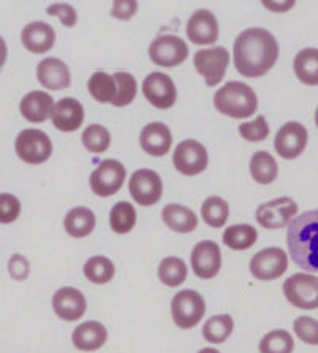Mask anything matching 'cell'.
<instances>
[{
	"label": "cell",
	"instance_id": "1",
	"mask_svg": "<svg viewBox=\"0 0 318 353\" xmlns=\"http://www.w3.org/2000/svg\"><path fill=\"white\" fill-rule=\"evenodd\" d=\"M277 58V40L266 29H247L234 41V65L239 74L248 79L268 74Z\"/></svg>",
	"mask_w": 318,
	"mask_h": 353
},
{
	"label": "cell",
	"instance_id": "2",
	"mask_svg": "<svg viewBox=\"0 0 318 353\" xmlns=\"http://www.w3.org/2000/svg\"><path fill=\"white\" fill-rule=\"evenodd\" d=\"M290 256L307 272H318V210L304 212L288 225Z\"/></svg>",
	"mask_w": 318,
	"mask_h": 353
},
{
	"label": "cell",
	"instance_id": "3",
	"mask_svg": "<svg viewBox=\"0 0 318 353\" xmlns=\"http://www.w3.org/2000/svg\"><path fill=\"white\" fill-rule=\"evenodd\" d=\"M217 110L236 119L252 117L258 108V97L248 85L242 81H228L213 97Z\"/></svg>",
	"mask_w": 318,
	"mask_h": 353
},
{
	"label": "cell",
	"instance_id": "4",
	"mask_svg": "<svg viewBox=\"0 0 318 353\" xmlns=\"http://www.w3.org/2000/svg\"><path fill=\"white\" fill-rule=\"evenodd\" d=\"M172 319L179 328L190 330L202 320L206 314V301L195 290H183L172 299Z\"/></svg>",
	"mask_w": 318,
	"mask_h": 353
},
{
	"label": "cell",
	"instance_id": "5",
	"mask_svg": "<svg viewBox=\"0 0 318 353\" xmlns=\"http://www.w3.org/2000/svg\"><path fill=\"white\" fill-rule=\"evenodd\" d=\"M284 293L290 304L304 310L318 309V277L295 274L285 280Z\"/></svg>",
	"mask_w": 318,
	"mask_h": 353
},
{
	"label": "cell",
	"instance_id": "6",
	"mask_svg": "<svg viewBox=\"0 0 318 353\" xmlns=\"http://www.w3.org/2000/svg\"><path fill=\"white\" fill-rule=\"evenodd\" d=\"M19 159H23L28 164H40L53 153V143L50 137L43 131L39 129H24L19 132L14 142Z\"/></svg>",
	"mask_w": 318,
	"mask_h": 353
},
{
	"label": "cell",
	"instance_id": "7",
	"mask_svg": "<svg viewBox=\"0 0 318 353\" xmlns=\"http://www.w3.org/2000/svg\"><path fill=\"white\" fill-rule=\"evenodd\" d=\"M126 180V169L117 159H106L97 165L90 176V185L94 194L108 197L117 194Z\"/></svg>",
	"mask_w": 318,
	"mask_h": 353
},
{
	"label": "cell",
	"instance_id": "8",
	"mask_svg": "<svg viewBox=\"0 0 318 353\" xmlns=\"http://www.w3.org/2000/svg\"><path fill=\"white\" fill-rule=\"evenodd\" d=\"M229 65V53L223 46L199 50L195 54V67L197 74L206 79L207 86H217L223 80Z\"/></svg>",
	"mask_w": 318,
	"mask_h": 353
},
{
	"label": "cell",
	"instance_id": "9",
	"mask_svg": "<svg viewBox=\"0 0 318 353\" xmlns=\"http://www.w3.org/2000/svg\"><path fill=\"white\" fill-rule=\"evenodd\" d=\"M148 54L156 65L175 67L186 61L190 48L183 40L175 35H159L158 39L151 41Z\"/></svg>",
	"mask_w": 318,
	"mask_h": 353
},
{
	"label": "cell",
	"instance_id": "10",
	"mask_svg": "<svg viewBox=\"0 0 318 353\" xmlns=\"http://www.w3.org/2000/svg\"><path fill=\"white\" fill-rule=\"evenodd\" d=\"M288 269L286 253L279 247H269L258 252L250 261V272L258 280H275L281 277Z\"/></svg>",
	"mask_w": 318,
	"mask_h": 353
},
{
	"label": "cell",
	"instance_id": "11",
	"mask_svg": "<svg viewBox=\"0 0 318 353\" xmlns=\"http://www.w3.org/2000/svg\"><path fill=\"white\" fill-rule=\"evenodd\" d=\"M129 193L140 205H155L163 196L161 176L150 169H139L129 180Z\"/></svg>",
	"mask_w": 318,
	"mask_h": 353
},
{
	"label": "cell",
	"instance_id": "12",
	"mask_svg": "<svg viewBox=\"0 0 318 353\" xmlns=\"http://www.w3.org/2000/svg\"><path fill=\"white\" fill-rule=\"evenodd\" d=\"M208 164L207 150L196 140H183L177 145L174 152L175 169L183 175H197L204 172Z\"/></svg>",
	"mask_w": 318,
	"mask_h": 353
},
{
	"label": "cell",
	"instance_id": "13",
	"mask_svg": "<svg viewBox=\"0 0 318 353\" xmlns=\"http://www.w3.org/2000/svg\"><path fill=\"white\" fill-rule=\"evenodd\" d=\"M298 214V205L290 197L264 202L257 209V221L268 230H280L290 225L291 218Z\"/></svg>",
	"mask_w": 318,
	"mask_h": 353
},
{
	"label": "cell",
	"instance_id": "14",
	"mask_svg": "<svg viewBox=\"0 0 318 353\" xmlns=\"http://www.w3.org/2000/svg\"><path fill=\"white\" fill-rule=\"evenodd\" d=\"M142 91L151 105L161 108V110H168L177 101L174 81L169 75L161 74V72H153L147 75V79L143 80Z\"/></svg>",
	"mask_w": 318,
	"mask_h": 353
},
{
	"label": "cell",
	"instance_id": "15",
	"mask_svg": "<svg viewBox=\"0 0 318 353\" xmlns=\"http://www.w3.org/2000/svg\"><path fill=\"white\" fill-rule=\"evenodd\" d=\"M309 134L302 124L296 121H288L279 129L275 136V150L281 158L295 159L304 152Z\"/></svg>",
	"mask_w": 318,
	"mask_h": 353
},
{
	"label": "cell",
	"instance_id": "16",
	"mask_svg": "<svg viewBox=\"0 0 318 353\" xmlns=\"http://www.w3.org/2000/svg\"><path fill=\"white\" fill-rule=\"evenodd\" d=\"M191 266L197 277H215L221 269V252L218 243L213 241H202L197 243L191 253Z\"/></svg>",
	"mask_w": 318,
	"mask_h": 353
},
{
	"label": "cell",
	"instance_id": "17",
	"mask_svg": "<svg viewBox=\"0 0 318 353\" xmlns=\"http://www.w3.org/2000/svg\"><path fill=\"white\" fill-rule=\"evenodd\" d=\"M186 35L196 45H212L218 40V21L210 10L201 8L191 14Z\"/></svg>",
	"mask_w": 318,
	"mask_h": 353
},
{
	"label": "cell",
	"instance_id": "18",
	"mask_svg": "<svg viewBox=\"0 0 318 353\" xmlns=\"http://www.w3.org/2000/svg\"><path fill=\"white\" fill-rule=\"evenodd\" d=\"M53 309L59 319L66 321L80 320L86 312V299L80 290L64 287L53 296Z\"/></svg>",
	"mask_w": 318,
	"mask_h": 353
},
{
	"label": "cell",
	"instance_id": "19",
	"mask_svg": "<svg viewBox=\"0 0 318 353\" xmlns=\"http://www.w3.org/2000/svg\"><path fill=\"white\" fill-rule=\"evenodd\" d=\"M83 119H85L83 105L77 99L72 97H64L57 101L54 110L51 113V121H53L54 128L62 132H74L80 129Z\"/></svg>",
	"mask_w": 318,
	"mask_h": 353
},
{
	"label": "cell",
	"instance_id": "20",
	"mask_svg": "<svg viewBox=\"0 0 318 353\" xmlns=\"http://www.w3.org/2000/svg\"><path fill=\"white\" fill-rule=\"evenodd\" d=\"M37 79L50 91H61L70 86L69 67L56 58H45L39 62Z\"/></svg>",
	"mask_w": 318,
	"mask_h": 353
},
{
	"label": "cell",
	"instance_id": "21",
	"mask_svg": "<svg viewBox=\"0 0 318 353\" xmlns=\"http://www.w3.org/2000/svg\"><path fill=\"white\" fill-rule=\"evenodd\" d=\"M56 103L45 91H32L21 99L19 112L30 123H43L51 117Z\"/></svg>",
	"mask_w": 318,
	"mask_h": 353
},
{
	"label": "cell",
	"instance_id": "22",
	"mask_svg": "<svg viewBox=\"0 0 318 353\" xmlns=\"http://www.w3.org/2000/svg\"><path fill=\"white\" fill-rule=\"evenodd\" d=\"M56 40V32L50 24L41 23V21H35L26 26L21 32V41L29 51L35 54L46 53L53 48Z\"/></svg>",
	"mask_w": 318,
	"mask_h": 353
},
{
	"label": "cell",
	"instance_id": "23",
	"mask_svg": "<svg viewBox=\"0 0 318 353\" xmlns=\"http://www.w3.org/2000/svg\"><path fill=\"white\" fill-rule=\"evenodd\" d=\"M140 145L151 157H164L172 145L170 129L163 123H150L140 132Z\"/></svg>",
	"mask_w": 318,
	"mask_h": 353
},
{
	"label": "cell",
	"instance_id": "24",
	"mask_svg": "<svg viewBox=\"0 0 318 353\" xmlns=\"http://www.w3.org/2000/svg\"><path fill=\"white\" fill-rule=\"evenodd\" d=\"M106 326L99 321H85L72 333V342L78 350L94 352L107 342Z\"/></svg>",
	"mask_w": 318,
	"mask_h": 353
},
{
	"label": "cell",
	"instance_id": "25",
	"mask_svg": "<svg viewBox=\"0 0 318 353\" xmlns=\"http://www.w3.org/2000/svg\"><path fill=\"white\" fill-rule=\"evenodd\" d=\"M163 221L172 231L191 232L197 226V216L191 209L180 204H169L163 209Z\"/></svg>",
	"mask_w": 318,
	"mask_h": 353
},
{
	"label": "cell",
	"instance_id": "26",
	"mask_svg": "<svg viewBox=\"0 0 318 353\" xmlns=\"http://www.w3.org/2000/svg\"><path fill=\"white\" fill-rule=\"evenodd\" d=\"M96 226V215L88 207H75L66 215L64 228L67 234L75 239L90 236Z\"/></svg>",
	"mask_w": 318,
	"mask_h": 353
},
{
	"label": "cell",
	"instance_id": "27",
	"mask_svg": "<svg viewBox=\"0 0 318 353\" xmlns=\"http://www.w3.org/2000/svg\"><path fill=\"white\" fill-rule=\"evenodd\" d=\"M295 74L299 81L309 86H318V50L304 48L295 58Z\"/></svg>",
	"mask_w": 318,
	"mask_h": 353
},
{
	"label": "cell",
	"instance_id": "28",
	"mask_svg": "<svg viewBox=\"0 0 318 353\" xmlns=\"http://www.w3.org/2000/svg\"><path fill=\"white\" fill-rule=\"evenodd\" d=\"M250 172L258 183L269 185L277 179L279 165L268 152H257L250 161Z\"/></svg>",
	"mask_w": 318,
	"mask_h": 353
},
{
	"label": "cell",
	"instance_id": "29",
	"mask_svg": "<svg viewBox=\"0 0 318 353\" xmlns=\"http://www.w3.org/2000/svg\"><path fill=\"white\" fill-rule=\"evenodd\" d=\"M258 239V231L250 225H234L226 228L223 243L231 250H247L253 247Z\"/></svg>",
	"mask_w": 318,
	"mask_h": 353
},
{
	"label": "cell",
	"instance_id": "30",
	"mask_svg": "<svg viewBox=\"0 0 318 353\" xmlns=\"http://www.w3.org/2000/svg\"><path fill=\"white\" fill-rule=\"evenodd\" d=\"M88 90L90 94L96 99L97 102L113 103L118 94V86L113 77H110L106 72H96L88 81Z\"/></svg>",
	"mask_w": 318,
	"mask_h": 353
},
{
	"label": "cell",
	"instance_id": "31",
	"mask_svg": "<svg viewBox=\"0 0 318 353\" xmlns=\"http://www.w3.org/2000/svg\"><path fill=\"white\" fill-rule=\"evenodd\" d=\"M159 280L168 287H180L188 277V268L183 259L177 256H168L164 258L159 264L158 269Z\"/></svg>",
	"mask_w": 318,
	"mask_h": 353
},
{
	"label": "cell",
	"instance_id": "32",
	"mask_svg": "<svg viewBox=\"0 0 318 353\" xmlns=\"http://www.w3.org/2000/svg\"><path fill=\"white\" fill-rule=\"evenodd\" d=\"M234 330V320L231 315H215L210 316L206 321L204 328H202V336L208 342L213 344H221L225 342L229 336H231Z\"/></svg>",
	"mask_w": 318,
	"mask_h": 353
},
{
	"label": "cell",
	"instance_id": "33",
	"mask_svg": "<svg viewBox=\"0 0 318 353\" xmlns=\"http://www.w3.org/2000/svg\"><path fill=\"white\" fill-rule=\"evenodd\" d=\"M137 221V212L129 202H118L112 207L110 212V226L118 234H128L135 226Z\"/></svg>",
	"mask_w": 318,
	"mask_h": 353
},
{
	"label": "cell",
	"instance_id": "34",
	"mask_svg": "<svg viewBox=\"0 0 318 353\" xmlns=\"http://www.w3.org/2000/svg\"><path fill=\"white\" fill-rule=\"evenodd\" d=\"M202 218L208 226L212 228H223L226 225L229 216V207L228 202L223 201L218 196H210L204 201L201 209Z\"/></svg>",
	"mask_w": 318,
	"mask_h": 353
},
{
	"label": "cell",
	"instance_id": "35",
	"mask_svg": "<svg viewBox=\"0 0 318 353\" xmlns=\"http://www.w3.org/2000/svg\"><path fill=\"white\" fill-rule=\"evenodd\" d=\"M83 272H85V277L90 282L103 285L113 279L115 266L110 259L106 256H92L86 261Z\"/></svg>",
	"mask_w": 318,
	"mask_h": 353
},
{
	"label": "cell",
	"instance_id": "36",
	"mask_svg": "<svg viewBox=\"0 0 318 353\" xmlns=\"http://www.w3.org/2000/svg\"><path fill=\"white\" fill-rule=\"evenodd\" d=\"M295 350V341L288 331L274 330L259 342V353H291Z\"/></svg>",
	"mask_w": 318,
	"mask_h": 353
},
{
	"label": "cell",
	"instance_id": "37",
	"mask_svg": "<svg viewBox=\"0 0 318 353\" xmlns=\"http://www.w3.org/2000/svg\"><path fill=\"white\" fill-rule=\"evenodd\" d=\"M110 132L101 124H90L83 131L81 142L91 153H103L110 147Z\"/></svg>",
	"mask_w": 318,
	"mask_h": 353
},
{
	"label": "cell",
	"instance_id": "38",
	"mask_svg": "<svg viewBox=\"0 0 318 353\" xmlns=\"http://www.w3.org/2000/svg\"><path fill=\"white\" fill-rule=\"evenodd\" d=\"M115 81H117L118 86V94L117 99L113 101L115 107H126L131 103L135 96H137V81H135L131 74H126V72H117L113 75Z\"/></svg>",
	"mask_w": 318,
	"mask_h": 353
},
{
	"label": "cell",
	"instance_id": "39",
	"mask_svg": "<svg viewBox=\"0 0 318 353\" xmlns=\"http://www.w3.org/2000/svg\"><path fill=\"white\" fill-rule=\"evenodd\" d=\"M295 333L302 342L309 345H318V320L312 316H299L295 320Z\"/></svg>",
	"mask_w": 318,
	"mask_h": 353
},
{
	"label": "cell",
	"instance_id": "40",
	"mask_svg": "<svg viewBox=\"0 0 318 353\" xmlns=\"http://www.w3.org/2000/svg\"><path fill=\"white\" fill-rule=\"evenodd\" d=\"M239 132L248 142H263L269 136V124L264 117H258L255 121L241 124Z\"/></svg>",
	"mask_w": 318,
	"mask_h": 353
},
{
	"label": "cell",
	"instance_id": "41",
	"mask_svg": "<svg viewBox=\"0 0 318 353\" xmlns=\"http://www.w3.org/2000/svg\"><path fill=\"white\" fill-rule=\"evenodd\" d=\"M21 214V204L13 194H0V221L2 225L13 223Z\"/></svg>",
	"mask_w": 318,
	"mask_h": 353
},
{
	"label": "cell",
	"instance_id": "42",
	"mask_svg": "<svg viewBox=\"0 0 318 353\" xmlns=\"http://www.w3.org/2000/svg\"><path fill=\"white\" fill-rule=\"evenodd\" d=\"M50 17H57L61 19V23L66 26V28H74L77 24V12L72 5L67 3H53L50 5L48 10Z\"/></svg>",
	"mask_w": 318,
	"mask_h": 353
},
{
	"label": "cell",
	"instance_id": "43",
	"mask_svg": "<svg viewBox=\"0 0 318 353\" xmlns=\"http://www.w3.org/2000/svg\"><path fill=\"white\" fill-rule=\"evenodd\" d=\"M8 272L14 280L23 282V280L29 277V272H30L29 261L23 255H13L8 261Z\"/></svg>",
	"mask_w": 318,
	"mask_h": 353
},
{
	"label": "cell",
	"instance_id": "44",
	"mask_svg": "<svg viewBox=\"0 0 318 353\" xmlns=\"http://www.w3.org/2000/svg\"><path fill=\"white\" fill-rule=\"evenodd\" d=\"M137 2H132V0H129V2H126V0L119 2L118 0V2L113 3L112 14L118 19H129L134 17L135 12H137Z\"/></svg>",
	"mask_w": 318,
	"mask_h": 353
},
{
	"label": "cell",
	"instance_id": "45",
	"mask_svg": "<svg viewBox=\"0 0 318 353\" xmlns=\"http://www.w3.org/2000/svg\"><path fill=\"white\" fill-rule=\"evenodd\" d=\"M264 5H266V7H270V8H274V12H286V10L293 7L295 2H288V3H277V2H274V3H269V2H264Z\"/></svg>",
	"mask_w": 318,
	"mask_h": 353
},
{
	"label": "cell",
	"instance_id": "46",
	"mask_svg": "<svg viewBox=\"0 0 318 353\" xmlns=\"http://www.w3.org/2000/svg\"><path fill=\"white\" fill-rule=\"evenodd\" d=\"M197 353H220V352H218L217 349H202L201 352H197Z\"/></svg>",
	"mask_w": 318,
	"mask_h": 353
},
{
	"label": "cell",
	"instance_id": "47",
	"mask_svg": "<svg viewBox=\"0 0 318 353\" xmlns=\"http://www.w3.org/2000/svg\"><path fill=\"white\" fill-rule=\"evenodd\" d=\"M315 123H317V128H318V108H317V112H315Z\"/></svg>",
	"mask_w": 318,
	"mask_h": 353
}]
</instances>
